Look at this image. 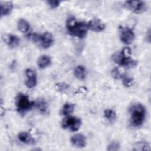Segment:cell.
Masks as SVG:
<instances>
[{
	"instance_id": "cell-1",
	"label": "cell",
	"mask_w": 151,
	"mask_h": 151,
	"mask_svg": "<svg viewBox=\"0 0 151 151\" xmlns=\"http://www.w3.org/2000/svg\"><path fill=\"white\" fill-rule=\"evenodd\" d=\"M66 27L70 35L79 38H84L88 29L87 23L78 21L74 17H70L67 19Z\"/></svg>"
},
{
	"instance_id": "cell-2",
	"label": "cell",
	"mask_w": 151,
	"mask_h": 151,
	"mask_svg": "<svg viewBox=\"0 0 151 151\" xmlns=\"http://www.w3.org/2000/svg\"><path fill=\"white\" fill-rule=\"evenodd\" d=\"M130 115V123L134 127H140L143 123L145 116L146 110L141 103H134L129 109Z\"/></svg>"
},
{
	"instance_id": "cell-3",
	"label": "cell",
	"mask_w": 151,
	"mask_h": 151,
	"mask_svg": "<svg viewBox=\"0 0 151 151\" xmlns=\"http://www.w3.org/2000/svg\"><path fill=\"white\" fill-rule=\"evenodd\" d=\"M131 50L129 47H124L120 52L114 54L112 60L119 65L131 68L135 67L137 63V61L130 57Z\"/></svg>"
},
{
	"instance_id": "cell-4",
	"label": "cell",
	"mask_w": 151,
	"mask_h": 151,
	"mask_svg": "<svg viewBox=\"0 0 151 151\" xmlns=\"http://www.w3.org/2000/svg\"><path fill=\"white\" fill-rule=\"evenodd\" d=\"M15 104L18 112L24 114L32 109L34 106V101H30L28 96L26 94L19 93L16 97Z\"/></svg>"
},
{
	"instance_id": "cell-5",
	"label": "cell",
	"mask_w": 151,
	"mask_h": 151,
	"mask_svg": "<svg viewBox=\"0 0 151 151\" xmlns=\"http://www.w3.org/2000/svg\"><path fill=\"white\" fill-rule=\"evenodd\" d=\"M81 124V119L75 116H67L61 122V126L63 129H68L73 132L77 131Z\"/></svg>"
},
{
	"instance_id": "cell-6",
	"label": "cell",
	"mask_w": 151,
	"mask_h": 151,
	"mask_svg": "<svg viewBox=\"0 0 151 151\" xmlns=\"http://www.w3.org/2000/svg\"><path fill=\"white\" fill-rule=\"evenodd\" d=\"M124 6L135 13H142L147 9V4L143 1H127L124 2Z\"/></svg>"
},
{
	"instance_id": "cell-7",
	"label": "cell",
	"mask_w": 151,
	"mask_h": 151,
	"mask_svg": "<svg viewBox=\"0 0 151 151\" xmlns=\"http://www.w3.org/2000/svg\"><path fill=\"white\" fill-rule=\"evenodd\" d=\"M120 38L125 44H131L134 38V32L128 27H122L120 29Z\"/></svg>"
},
{
	"instance_id": "cell-8",
	"label": "cell",
	"mask_w": 151,
	"mask_h": 151,
	"mask_svg": "<svg viewBox=\"0 0 151 151\" xmlns=\"http://www.w3.org/2000/svg\"><path fill=\"white\" fill-rule=\"evenodd\" d=\"M25 85L29 88L34 87L37 84V74L35 71L31 68L25 70Z\"/></svg>"
},
{
	"instance_id": "cell-9",
	"label": "cell",
	"mask_w": 151,
	"mask_h": 151,
	"mask_svg": "<svg viewBox=\"0 0 151 151\" xmlns=\"http://www.w3.org/2000/svg\"><path fill=\"white\" fill-rule=\"evenodd\" d=\"M54 42L52 35L49 32H45L43 34L40 35L38 44L43 48H48L50 47Z\"/></svg>"
},
{
	"instance_id": "cell-10",
	"label": "cell",
	"mask_w": 151,
	"mask_h": 151,
	"mask_svg": "<svg viewBox=\"0 0 151 151\" xmlns=\"http://www.w3.org/2000/svg\"><path fill=\"white\" fill-rule=\"evenodd\" d=\"M87 26L88 29L94 32H101L105 28V24L100 19L98 18H93L88 23Z\"/></svg>"
},
{
	"instance_id": "cell-11",
	"label": "cell",
	"mask_w": 151,
	"mask_h": 151,
	"mask_svg": "<svg viewBox=\"0 0 151 151\" xmlns=\"http://www.w3.org/2000/svg\"><path fill=\"white\" fill-rule=\"evenodd\" d=\"M71 142L76 147H84L86 145V138L82 134H76L71 137Z\"/></svg>"
},
{
	"instance_id": "cell-12",
	"label": "cell",
	"mask_w": 151,
	"mask_h": 151,
	"mask_svg": "<svg viewBox=\"0 0 151 151\" xmlns=\"http://www.w3.org/2000/svg\"><path fill=\"white\" fill-rule=\"evenodd\" d=\"M3 40L4 42L5 41L6 44L11 48L17 47L20 42V39L18 37L13 34H8L3 37Z\"/></svg>"
},
{
	"instance_id": "cell-13",
	"label": "cell",
	"mask_w": 151,
	"mask_h": 151,
	"mask_svg": "<svg viewBox=\"0 0 151 151\" xmlns=\"http://www.w3.org/2000/svg\"><path fill=\"white\" fill-rule=\"evenodd\" d=\"M1 16H6L9 15L13 8V4L10 1L1 2Z\"/></svg>"
},
{
	"instance_id": "cell-14",
	"label": "cell",
	"mask_w": 151,
	"mask_h": 151,
	"mask_svg": "<svg viewBox=\"0 0 151 151\" xmlns=\"http://www.w3.org/2000/svg\"><path fill=\"white\" fill-rule=\"evenodd\" d=\"M18 139L22 143L27 145H33L35 143V140L33 137L27 132H21L18 136Z\"/></svg>"
},
{
	"instance_id": "cell-15",
	"label": "cell",
	"mask_w": 151,
	"mask_h": 151,
	"mask_svg": "<svg viewBox=\"0 0 151 151\" xmlns=\"http://www.w3.org/2000/svg\"><path fill=\"white\" fill-rule=\"evenodd\" d=\"M51 63V60L50 57L45 55L40 57L37 61V64L40 68H44L50 65Z\"/></svg>"
},
{
	"instance_id": "cell-16",
	"label": "cell",
	"mask_w": 151,
	"mask_h": 151,
	"mask_svg": "<svg viewBox=\"0 0 151 151\" xmlns=\"http://www.w3.org/2000/svg\"><path fill=\"white\" fill-rule=\"evenodd\" d=\"M34 106L39 110L41 113H45L47 111L48 106L47 102L42 99H38L34 102Z\"/></svg>"
},
{
	"instance_id": "cell-17",
	"label": "cell",
	"mask_w": 151,
	"mask_h": 151,
	"mask_svg": "<svg viewBox=\"0 0 151 151\" xmlns=\"http://www.w3.org/2000/svg\"><path fill=\"white\" fill-rule=\"evenodd\" d=\"M17 27L18 30L21 32H28L30 29L29 24L24 19H19L18 21Z\"/></svg>"
},
{
	"instance_id": "cell-18",
	"label": "cell",
	"mask_w": 151,
	"mask_h": 151,
	"mask_svg": "<svg viewBox=\"0 0 151 151\" xmlns=\"http://www.w3.org/2000/svg\"><path fill=\"white\" fill-rule=\"evenodd\" d=\"M74 76L80 80H84L86 78V70L83 65H78L74 70Z\"/></svg>"
},
{
	"instance_id": "cell-19",
	"label": "cell",
	"mask_w": 151,
	"mask_h": 151,
	"mask_svg": "<svg viewBox=\"0 0 151 151\" xmlns=\"http://www.w3.org/2000/svg\"><path fill=\"white\" fill-rule=\"evenodd\" d=\"M74 108H75V105L73 103H66L64 104V106L61 109V114L64 116L68 115L74 111Z\"/></svg>"
},
{
	"instance_id": "cell-20",
	"label": "cell",
	"mask_w": 151,
	"mask_h": 151,
	"mask_svg": "<svg viewBox=\"0 0 151 151\" xmlns=\"http://www.w3.org/2000/svg\"><path fill=\"white\" fill-rule=\"evenodd\" d=\"M150 149V145L147 142L143 141L137 142L133 149L134 150H149Z\"/></svg>"
},
{
	"instance_id": "cell-21",
	"label": "cell",
	"mask_w": 151,
	"mask_h": 151,
	"mask_svg": "<svg viewBox=\"0 0 151 151\" xmlns=\"http://www.w3.org/2000/svg\"><path fill=\"white\" fill-rule=\"evenodd\" d=\"M104 117L109 122H113L116 117V113L111 109H106L104 111Z\"/></svg>"
},
{
	"instance_id": "cell-22",
	"label": "cell",
	"mask_w": 151,
	"mask_h": 151,
	"mask_svg": "<svg viewBox=\"0 0 151 151\" xmlns=\"http://www.w3.org/2000/svg\"><path fill=\"white\" fill-rule=\"evenodd\" d=\"M111 75L113 77L116 79H120L122 78L124 75L123 72H122L119 68H115L111 71Z\"/></svg>"
},
{
	"instance_id": "cell-23",
	"label": "cell",
	"mask_w": 151,
	"mask_h": 151,
	"mask_svg": "<svg viewBox=\"0 0 151 151\" xmlns=\"http://www.w3.org/2000/svg\"><path fill=\"white\" fill-rule=\"evenodd\" d=\"M120 144L117 142H112L107 146V150L110 151H116L119 150Z\"/></svg>"
},
{
	"instance_id": "cell-24",
	"label": "cell",
	"mask_w": 151,
	"mask_h": 151,
	"mask_svg": "<svg viewBox=\"0 0 151 151\" xmlns=\"http://www.w3.org/2000/svg\"><path fill=\"white\" fill-rule=\"evenodd\" d=\"M122 83L123 84L127 87H129L132 85L133 83V78L130 77L124 76L122 78Z\"/></svg>"
},
{
	"instance_id": "cell-25",
	"label": "cell",
	"mask_w": 151,
	"mask_h": 151,
	"mask_svg": "<svg viewBox=\"0 0 151 151\" xmlns=\"http://www.w3.org/2000/svg\"><path fill=\"white\" fill-rule=\"evenodd\" d=\"M69 88L68 84H67L64 83H60L56 84V88L58 91H63L64 90H65Z\"/></svg>"
},
{
	"instance_id": "cell-26",
	"label": "cell",
	"mask_w": 151,
	"mask_h": 151,
	"mask_svg": "<svg viewBox=\"0 0 151 151\" xmlns=\"http://www.w3.org/2000/svg\"><path fill=\"white\" fill-rule=\"evenodd\" d=\"M47 3L51 8H55L60 5L61 1L58 0H49L47 1Z\"/></svg>"
},
{
	"instance_id": "cell-27",
	"label": "cell",
	"mask_w": 151,
	"mask_h": 151,
	"mask_svg": "<svg viewBox=\"0 0 151 151\" xmlns=\"http://www.w3.org/2000/svg\"><path fill=\"white\" fill-rule=\"evenodd\" d=\"M146 38L147 39V41L148 42H150V29L148 31V32L146 33Z\"/></svg>"
}]
</instances>
